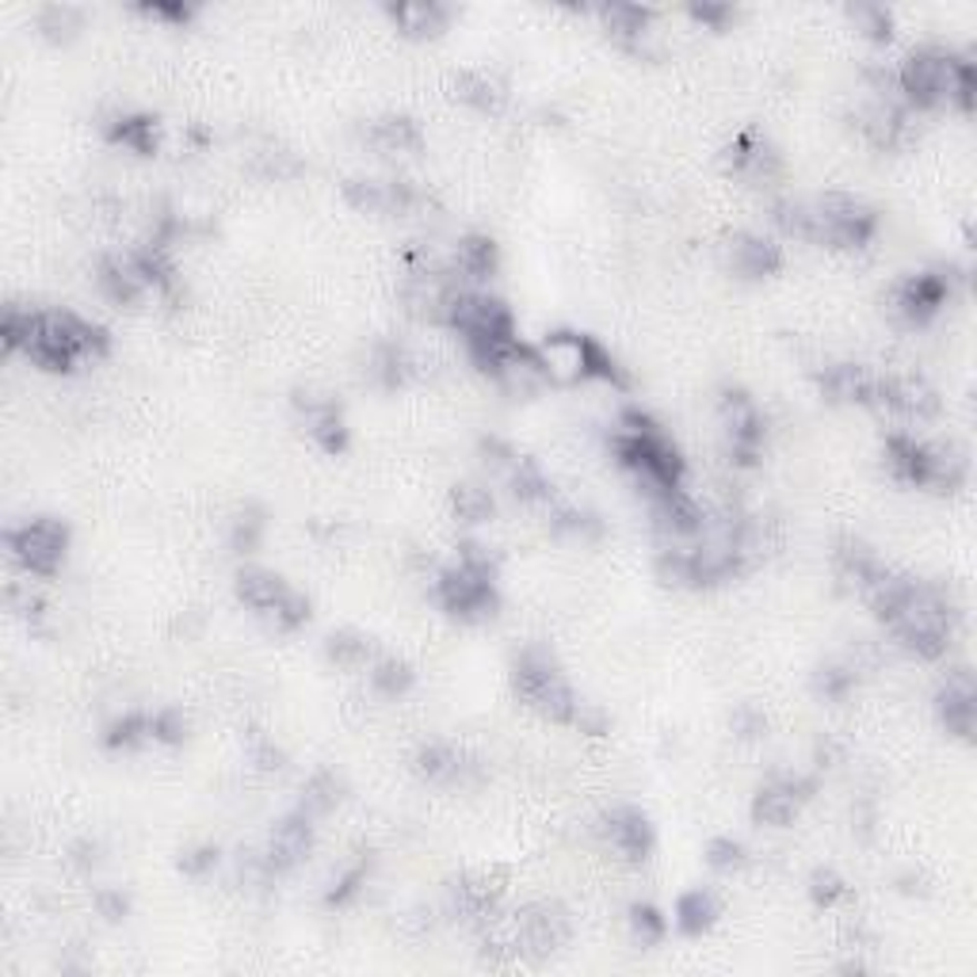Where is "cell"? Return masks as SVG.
<instances>
[{
	"instance_id": "cell-1",
	"label": "cell",
	"mask_w": 977,
	"mask_h": 977,
	"mask_svg": "<svg viewBox=\"0 0 977 977\" xmlns=\"http://www.w3.org/2000/svg\"><path fill=\"white\" fill-rule=\"evenodd\" d=\"M893 80H898V92L909 100L912 107H939V104H955L963 111L974 107V66L955 53L939 50V47H920L912 50L909 58L893 69Z\"/></svg>"
},
{
	"instance_id": "cell-13",
	"label": "cell",
	"mask_w": 977,
	"mask_h": 977,
	"mask_svg": "<svg viewBox=\"0 0 977 977\" xmlns=\"http://www.w3.org/2000/svg\"><path fill=\"white\" fill-rule=\"evenodd\" d=\"M310 844H313V824L306 813H291L286 821H280V829H275L272 837V848H267V867L272 871H286V867L302 863V859L310 856Z\"/></svg>"
},
{
	"instance_id": "cell-20",
	"label": "cell",
	"mask_w": 977,
	"mask_h": 977,
	"mask_svg": "<svg viewBox=\"0 0 977 977\" xmlns=\"http://www.w3.org/2000/svg\"><path fill=\"white\" fill-rule=\"evenodd\" d=\"M497 267V245L489 237H466L455 248V272L466 280H489Z\"/></svg>"
},
{
	"instance_id": "cell-24",
	"label": "cell",
	"mask_w": 977,
	"mask_h": 977,
	"mask_svg": "<svg viewBox=\"0 0 977 977\" xmlns=\"http://www.w3.org/2000/svg\"><path fill=\"white\" fill-rule=\"evenodd\" d=\"M451 508L462 524H481V519L492 516V497H489V489H481V486H455Z\"/></svg>"
},
{
	"instance_id": "cell-3",
	"label": "cell",
	"mask_w": 977,
	"mask_h": 977,
	"mask_svg": "<svg viewBox=\"0 0 977 977\" xmlns=\"http://www.w3.org/2000/svg\"><path fill=\"white\" fill-rule=\"evenodd\" d=\"M516 692L531 711H539L543 719L550 722H569L580 703V698L573 695V687L561 680V672L554 668L550 653L543 649H527L524 657L516 661Z\"/></svg>"
},
{
	"instance_id": "cell-33",
	"label": "cell",
	"mask_w": 977,
	"mask_h": 977,
	"mask_svg": "<svg viewBox=\"0 0 977 977\" xmlns=\"http://www.w3.org/2000/svg\"><path fill=\"white\" fill-rule=\"evenodd\" d=\"M851 16H856V23L863 27L867 35H875V39H886V35H890V16H886V8L856 4V8H851Z\"/></svg>"
},
{
	"instance_id": "cell-4",
	"label": "cell",
	"mask_w": 977,
	"mask_h": 977,
	"mask_svg": "<svg viewBox=\"0 0 977 977\" xmlns=\"http://www.w3.org/2000/svg\"><path fill=\"white\" fill-rule=\"evenodd\" d=\"M237 596L245 607H253L256 615L272 618L283 631H294L310 618V599L302 592H294L280 573L264 566H245L237 573Z\"/></svg>"
},
{
	"instance_id": "cell-28",
	"label": "cell",
	"mask_w": 977,
	"mask_h": 977,
	"mask_svg": "<svg viewBox=\"0 0 977 977\" xmlns=\"http://www.w3.org/2000/svg\"><path fill=\"white\" fill-rule=\"evenodd\" d=\"M665 928H668L665 917H661L653 905H638V909L631 912V931H634V939H638L642 947L661 944V939H665Z\"/></svg>"
},
{
	"instance_id": "cell-30",
	"label": "cell",
	"mask_w": 977,
	"mask_h": 977,
	"mask_svg": "<svg viewBox=\"0 0 977 977\" xmlns=\"http://www.w3.org/2000/svg\"><path fill=\"white\" fill-rule=\"evenodd\" d=\"M39 27L50 35V39H69V35L80 27V12H77V8H69V4H50V8H42Z\"/></svg>"
},
{
	"instance_id": "cell-27",
	"label": "cell",
	"mask_w": 977,
	"mask_h": 977,
	"mask_svg": "<svg viewBox=\"0 0 977 977\" xmlns=\"http://www.w3.org/2000/svg\"><path fill=\"white\" fill-rule=\"evenodd\" d=\"M371 684L379 687L382 695L398 698V695L412 684V672H409V665H401V661H393V657H390V661H379V665H374Z\"/></svg>"
},
{
	"instance_id": "cell-22",
	"label": "cell",
	"mask_w": 977,
	"mask_h": 977,
	"mask_svg": "<svg viewBox=\"0 0 977 977\" xmlns=\"http://www.w3.org/2000/svg\"><path fill=\"white\" fill-rule=\"evenodd\" d=\"M417 772L432 783H447V779H459L462 772V756L451 745H428L417 756Z\"/></svg>"
},
{
	"instance_id": "cell-29",
	"label": "cell",
	"mask_w": 977,
	"mask_h": 977,
	"mask_svg": "<svg viewBox=\"0 0 977 977\" xmlns=\"http://www.w3.org/2000/svg\"><path fill=\"white\" fill-rule=\"evenodd\" d=\"M344 195L352 199V206H360V211H387L390 206V187L379 180H352L344 187Z\"/></svg>"
},
{
	"instance_id": "cell-37",
	"label": "cell",
	"mask_w": 977,
	"mask_h": 977,
	"mask_svg": "<svg viewBox=\"0 0 977 977\" xmlns=\"http://www.w3.org/2000/svg\"><path fill=\"white\" fill-rule=\"evenodd\" d=\"M692 12H695V20H703V23H711V27H722L733 16V8L730 4H695Z\"/></svg>"
},
{
	"instance_id": "cell-21",
	"label": "cell",
	"mask_w": 977,
	"mask_h": 977,
	"mask_svg": "<svg viewBox=\"0 0 977 977\" xmlns=\"http://www.w3.org/2000/svg\"><path fill=\"white\" fill-rule=\"evenodd\" d=\"M455 96L470 107H481V111H497L500 100H505L500 85L486 74H459V80H455Z\"/></svg>"
},
{
	"instance_id": "cell-5",
	"label": "cell",
	"mask_w": 977,
	"mask_h": 977,
	"mask_svg": "<svg viewBox=\"0 0 977 977\" xmlns=\"http://www.w3.org/2000/svg\"><path fill=\"white\" fill-rule=\"evenodd\" d=\"M66 543L69 535L58 519H31V524L8 531V550H12V558L20 561L27 573H35V577H50V573L61 566Z\"/></svg>"
},
{
	"instance_id": "cell-15",
	"label": "cell",
	"mask_w": 977,
	"mask_h": 977,
	"mask_svg": "<svg viewBox=\"0 0 977 977\" xmlns=\"http://www.w3.org/2000/svg\"><path fill=\"white\" fill-rule=\"evenodd\" d=\"M821 390L829 393V401H875L878 379L856 363H840L821 374Z\"/></svg>"
},
{
	"instance_id": "cell-34",
	"label": "cell",
	"mask_w": 977,
	"mask_h": 977,
	"mask_svg": "<svg viewBox=\"0 0 977 977\" xmlns=\"http://www.w3.org/2000/svg\"><path fill=\"white\" fill-rule=\"evenodd\" d=\"M260 531H264L260 512H241L237 524H233V543H237V550H253L260 543Z\"/></svg>"
},
{
	"instance_id": "cell-6",
	"label": "cell",
	"mask_w": 977,
	"mask_h": 977,
	"mask_svg": "<svg viewBox=\"0 0 977 977\" xmlns=\"http://www.w3.org/2000/svg\"><path fill=\"white\" fill-rule=\"evenodd\" d=\"M436 596L447 612L462 615V618H486L497 607V592H492V577L489 573H478L470 566H451L436 577Z\"/></svg>"
},
{
	"instance_id": "cell-31",
	"label": "cell",
	"mask_w": 977,
	"mask_h": 977,
	"mask_svg": "<svg viewBox=\"0 0 977 977\" xmlns=\"http://www.w3.org/2000/svg\"><path fill=\"white\" fill-rule=\"evenodd\" d=\"M706 863H711L714 871H737V867L745 863V848H741L733 837H722L706 848Z\"/></svg>"
},
{
	"instance_id": "cell-18",
	"label": "cell",
	"mask_w": 977,
	"mask_h": 977,
	"mask_svg": "<svg viewBox=\"0 0 977 977\" xmlns=\"http://www.w3.org/2000/svg\"><path fill=\"white\" fill-rule=\"evenodd\" d=\"M714 917H719V898H714L711 890H687L684 898L676 901V928L684 931V936H698V931H706L714 925Z\"/></svg>"
},
{
	"instance_id": "cell-8",
	"label": "cell",
	"mask_w": 977,
	"mask_h": 977,
	"mask_svg": "<svg viewBox=\"0 0 977 977\" xmlns=\"http://www.w3.org/2000/svg\"><path fill=\"white\" fill-rule=\"evenodd\" d=\"M569 936V925L558 909L550 905H535V909L519 912L516 920V947L531 958H546L550 951H558Z\"/></svg>"
},
{
	"instance_id": "cell-2",
	"label": "cell",
	"mask_w": 977,
	"mask_h": 977,
	"mask_svg": "<svg viewBox=\"0 0 977 977\" xmlns=\"http://www.w3.org/2000/svg\"><path fill=\"white\" fill-rule=\"evenodd\" d=\"M535 355H539L546 379L561 382V387H569V382H585V379L623 382V374H618V367L612 363V355L588 336L550 333L539 348H535Z\"/></svg>"
},
{
	"instance_id": "cell-23",
	"label": "cell",
	"mask_w": 977,
	"mask_h": 977,
	"mask_svg": "<svg viewBox=\"0 0 977 977\" xmlns=\"http://www.w3.org/2000/svg\"><path fill=\"white\" fill-rule=\"evenodd\" d=\"M325 649H329V661L340 665V668H363L367 661H371V642H367L363 634H355V631L333 634Z\"/></svg>"
},
{
	"instance_id": "cell-17",
	"label": "cell",
	"mask_w": 977,
	"mask_h": 977,
	"mask_svg": "<svg viewBox=\"0 0 977 977\" xmlns=\"http://www.w3.org/2000/svg\"><path fill=\"white\" fill-rule=\"evenodd\" d=\"M371 146L379 149V154H412V149H420V130L412 119H401V115H387V119L371 123Z\"/></svg>"
},
{
	"instance_id": "cell-36",
	"label": "cell",
	"mask_w": 977,
	"mask_h": 977,
	"mask_svg": "<svg viewBox=\"0 0 977 977\" xmlns=\"http://www.w3.org/2000/svg\"><path fill=\"white\" fill-rule=\"evenodd\" d=\"M214 863H218V851H211V848H195V851H187V856H184V871L187 875H203V871H211Z\"/></svg>"
},
{
	"instance_id": "cell-32",
	"label": "cell",
	"mask_w": 977,
	"mask_h": 977,
	"mask_svg": "<svg viewBox=\"0 0 977 977\" xmlns=\"http://www.w3.org/2000/svg\"><path fill=\"white\" fill-rule=\"evenodd\" d=\"M810 893H813V901H818V905H837L848 893V886H844V878H840V875L818 871L810 878Z\"/></svg>"
},
{
	"instance_id": "cell-12",
	"label": "cell",
	"mask_w": 977,
	"mask_h": 977,
	"mask_svg": "<svg viewBox=\"0 0 977 977\" xmlns=\"http://www.w3.org/2000/svg\"><path fill=\"white\" fill-rule=\"evenodd\" d=\"M725 256H730L733 272L749 275V280L772 275V272H779V264H783V253H779L775 241L772 237H756V233H741V237H733L730 248H725Z\"/></svg>"
},
{
	"instance_id": "cell-10",
	"label": "cell",
	"mask_w": 977,
	"mask_h": 977,
	"mask_svg": "<svg viewBox=\"0 0 977 977\" xmlns=\"http://www.w3.org/2000/svg\"><path fill=\"white\" fill-rule=\"evenodd\" d=\"M875 401H882L886 409L901 412V417H909V420H928L939 412V393L931 390L925 379H917V374H901V379L878 382Z\"/></svg>"
},
{
	"instance_id": "cell-38",
	"label": "cell",
	"mask_w": 977,
	"mask_h": 977,
	"mask_svg": "<svg viewBox=\"0 0 977 977\" xmlns=\"http://www.w3.org/2000/svg\"><path fill=\"white\" fill-rule=\"evenodd\" d=\"M100 909H104V917H123V912H127V901H123V893H100Z\"/></svg>"
},
{
	"instance_id": "cell-11",
	"label": "cell",
	"mask_w": 977,
	"mask_h": 977,
	"mask_svg": "<svg viewBox=\"0 0 977 977\" xmlns=\"http://www.w3.org/2000/svg\"><path fill=\"white\" fill-rule=\"evenodd\" d=\"M813 783L810 779H779V783H768L764 791L752 802V818L760 824H791L802 810V802L810 798Z\"/></svg>"
},
{
	"instance_id": "cell-26",
	"label": "cell",
	"mask_w": 977,
	"mask_h": 977,
	"mask_svg": "<svg viewBox=\"0 0 977 977\" xmlns=\"http://www.w3.org/2000/svg\"><path fill=\"white\" fill-rule=\"evenodd\" d=\"M111 134H115V141H123V146L134 149V154H154V146H157L154 119H141V115H134V119H119V127H115Z\"/></svg>"
},
{
	"instance_id": "cell-35",
	"label": "cell",
	"mask_w": 977,
	"mask_h": 977,
	"mask_svg": "<svg viewBox=\"0 0 977 977\" xmlns=\"http://www.w3.org/2000/svg\"><path fill=\"white\" fill-rule=\"evenodd\" d=\"M187 733V719L184 711H160L154 719V737L157 741H180Z\"/></svg>"
},
{
	"instance_id": "cell-25",
	"label": "cell",
	"mask_w": 977,
	"mask_h": 977,
	"mask_svg": "<svg viewBox=\"0 0 977 977\" xmlns=\"http://www.w3.org/2000/svg\"><path fill=\"white\" fill-rule=\"evenodd\" d=\"M336 798H340V779L333 772L313 775L310 783H306V791H302V813H306V818L329 813L336 805Z\"/></svg>"
},
{
	"instance_id": "cell-19",
	"label": "cell",
	"mask_w": 977,
	"mask_h": 977,
	"mask_svg": "<svg viewBox=\"0 0 977 977\" xmlns=\"http://www.w3.org/2000/svg\"><path fill=\"white\" fill-rule=\"evenodd\" d=\"M390 20L401 27L406 35H436L439 27L447 23V12L436 4V0H406V4L390 8Z\"/></svg>"
},
{
	"instance_id": "cell-7",
	"label": "cell",
	"mask_w": 977,
	"mask_h": 977,
	"mask_svg": "<svg viewBox=\"0 0 977 977\" xmlns=\"http://www.w3.org/2000/svg\"><path fill=\"white\" fill-rule=\"evenodd\" d=\"M947 299H951V280L939 272H920L893 286L886 306H890L893 317L905 321V325H928V321L947 306Z\"/></svg>"
},
{
	"instance_id": "cell-14",
	"label": "cell",
	"mask_w": 977,
	"mask_h": 977,
	"mask_svg": "<svg viewBox=\"0 0 977 977\" xmlns=\"http://www.w3.org/2000/svg\"><path fill=\"white\" fill-rule=\"evenodd\" d=\"M604 837L612 840L615 851H623L631 859H645L653 848V829L638 810H615L604 821Z\"/></svg>"
},
{
	"instance_id": "cell-9",
	"label": "cell",
	"mask_w": 977,
	"mask_h": 977,
	"mask_svg": "<svg viewBox=\"0 0 977 977\" xmlns=\"http://www.w3.org/2000/svg\"><path fill=\"white\" fill-rule=\"evenodd\" d=\"M939 719H944L947 733H955V737H963V741L974 737L977 687H974V676L966 668H955L951 676H947L944 692H939Z\"/></svg>"
},
{
	"instance_id": "cell-16",
	"label": "cell",
	"mask_w": 977,
	"mask_h": 977,
	"mask_svg": "<svg viewBox=\"0 0 977 977\" xmlns=\"http://www.w3.org/2000/svg\"><path fill=\"white\" fill-rule=\"evenodd\" d=\"M599 20H604L607 35H612L615 42H623V47L631 50H642L645 35H649V12L638 4H607L599 8Z\"/></svg>"
}]
</instances>
